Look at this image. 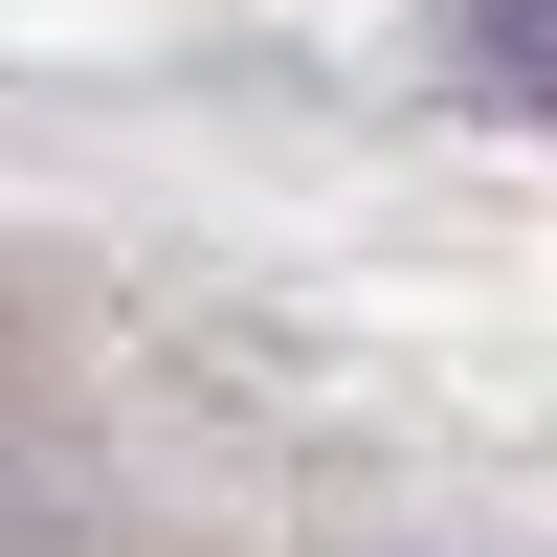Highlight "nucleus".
I'll use <instances>...</instances> for the list:
<instances>
[{
	"instance_id": "nucleus-1",
	"label": "nucleus",
	"mask_w": 557,
	"mask_h": 557,
	"mask_svg": "<svg viewBox=\"0 0 557 557\" xmlns=\"http://www.w3.org/2000/svg\"><path fill=\"white\" fill-rule=\"evenodd\" d=\"M469 67L513 89V112H557V0H469Z\"/></svg>"
}]
</instances>
